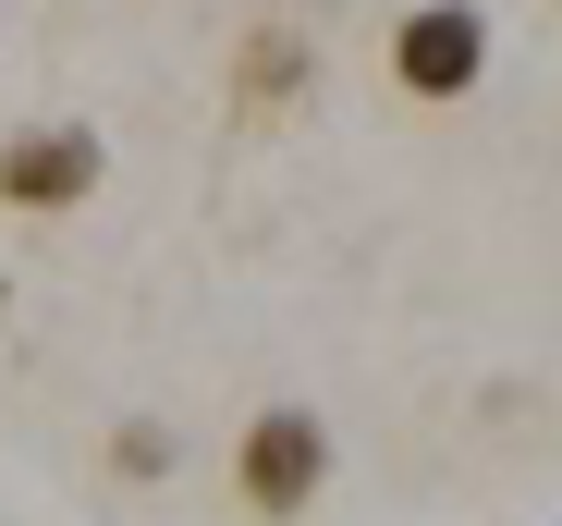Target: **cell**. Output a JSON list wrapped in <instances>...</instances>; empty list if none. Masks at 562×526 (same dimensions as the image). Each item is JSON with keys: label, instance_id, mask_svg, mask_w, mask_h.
Returning <instances> with one entry per match:
<instances>
[{"label": "cell", "instance_id": "4", "mask_svg": "<svg viewBox=\"0 0 562 526\" xmlns=\"http://www.w3.org/2000/svg\"><path fill=\"white\" fill-rule=\"evenodd\" d=\"M233 99H245V111H281V99H306V37L257 25V37L233 49Z\"/></svg>", "mask_w": 562, "mask_h": 526}, {"label": "cell", "instance_id": "5", "mask_svg": "<svg viewBox=\"0 0 562 526\" xmlns=\"http://www.w3.org/2000/svg\"><path fill=\"white\" fill-rule=\"evenodd\" d=\"M111 478H171V428H159V416L111 428Z\"/></svg>", "mask_w": 562, "mask_h": 526}, {"label": "cell", "instance_id": "3", "mask_svg": "<svg viewBox=\"0 0 562 526\" xmlns=\"http://www.w3.org/2000/svg\"><path fill=\"white\" fill-rule=\"evenodd\" d=\"M99 184H111V147L86 135V123H25L13 147H0V209L61 221V209H86Z\"/></svg>", "mask_w": 562, "mask_h": 526}, {"label": "cell", "instance_id": "2", "mask_svg": "<svg viewBox=\"0 0 562 526\" xmlns=\"http://www.w3.org/2000/svg\"><path fill=\"white\" fill-rule=\"evenodd\" d=\"M392 86L428 99V111L477 99V86H490V13H477V0H416V13L392 25Z\"/></svg>", "mask_w": 562, "mask_h": 526}, {"label": "cell", "instance_id": "1", "mask_svg": "<svg viewBox=\"0 0 562 526\" xmlns=\"http://www.w3.org/2000/svg\"><path fill=\"white\" fill-rule=\"evenodd\" d=\"M330 428H318V404H257L245 428H233V502L257 514V526H294V514H318V490H330Z\"/></svg>", "mask_w": 562, "mask_h": 526}]
</instances>
